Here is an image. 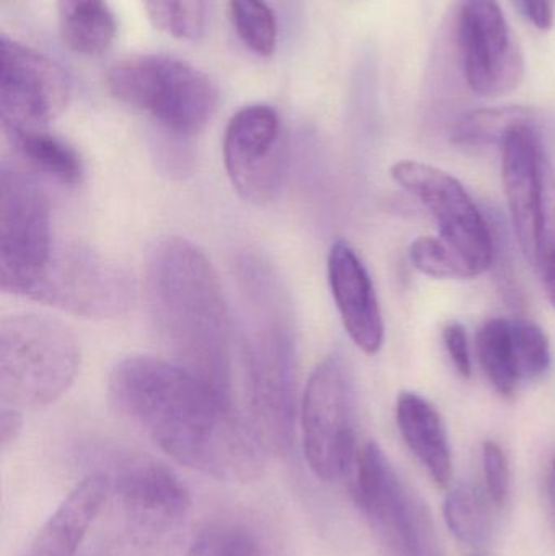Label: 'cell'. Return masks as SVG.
<instances>
[{
    "mask_svg": "<svg viewBox=\"0 0 555 556\" xmlns=\"http://www.w3.org/2000/svg\"><path fill=\"white\" fill-rule=\"evenodd\" d=\"M443 343L458 375L466 379L471 378V350H469L468 332L465 326L459 323H450L443 329Z\"/></svg>",
    "mask_w": 555,
    "mask_h": 556,
    "instance_id": "31",
    "label": "cell"
},
{
    "mask_svg": "<svg viewBox=\"0 0 555 556\" xmlns=\"http://www.w3.org/2000/svg\"><path fill=\"white\" fill-rule=\"evenodd\" d=\"M540 270L543 274L544 285H546L547 296L555 307V254L540 267Z\"/></svg>",
    "mask_w": 555,
    "mask_h": 556,
    "instance_id": "34",
    "label": "cell"
},
{
    "mask_svg": "<svg viewBox=\"0 0 555 556\" xmlns=\"http://www.w3.org/2000/svg\"><path fill=\"white\" fill-rule=\"evenodd\" d=\"M455 33L463 74L476 94L502 97L521 84L524 54L499 0H462Z\"/></svg>",
    "mask_w": 555,
    "mask_h": 556,
    "instance_id": "12",
    "label": "cell"
},
{
    "mask_svg": "<svg viewBox=\"0 0 555 556\" xmlns=\"http://www.w3.org/2000/svg\"><path fill=\"white\" fill-rule=\"evenodd\" d=\"M250 425L264 453L292 450L297 427V336L292 304L269 264L243 256L237 266Z\"/></svg>",
    "mask_w": 555,
    "mask_h": 556,
    "instance_id": "3",
    "label": "cell"
},
{
    "mask_svg": "<svg viewBox=\"0 0 555 556\" xmlns=\"http://www.w3.org/2000/svg\"><path fill=\"white\" fill-rule=\"evenodd\" d=\"M352 495L394 556H440L432 522L377 443L358 451Z\"/></svg>",
    "mask_w": 555,
    "mask_h": 556,
    "instance_id": "8",
    "label": "cell"
},
{
    "mask_svg": "<svg viewBox=\"0 0 555 556\" xmlns=\"http://www.w3.org/2000/svg\"><path fill=\"white\" fill-rule=\"evenodd\" d=\"M555 254V168L550 156L541 163V201L538 217V257L540 269Z\"/></svg>",
    "mask_w": 555,
    "mask_h": 556,
    "instance_id": "29",
    "label": "cell"
},
{
    "mask_svg": "<svg viewBox=\"0 0 555 556\" xmlns=\"http://www.w3.org/2000/svg\"><path fill=\"white\" fill-rule=\"evenodd\" d=\"M507 352L512 371L520 384L543 378L550 371V340L531 320L507 317Z\"/></svg>",
    "mask_w": 555,
    "mask_h": 556,
    "instance_id": "22",
    "label": "cell"
},
{
    "mask_svg": "<svg viewBox=\"0 0 555 556\" xmlns=\"http://www.w3.org/2000/svg\"><path fill=\"white\" fill-rule=\"evenodd\" d=\"M5 134L16 155L28 163L29 168L64 186L80 185L84 163L74 147L46 129Z\"/></svg>",
    "mask_w": 555,
    "mask_h": 556,
    "instance_id": "20",
    "label": "cell"
},
{
    "mask_svg": "<svg viewBox=\"0 0 555 556\" xmlns=\"http://www.w3.org/2000/svg\"><path fill=\"white\" fill-rule=\"evenodd\" d=\"M62 41L74 52L100 55L116 36V20L106 0H58Z\"/></svg>",
    "mask_w": 555,
    "mask_h": 556,
    "instance_id": "19",
    "label": "cell"
},
{
    "mask_svg": "<svg viewBox=\"0 0 555 556\" xmlns=\"http://www.w3.org/2000/svg\"><path fill=\"white\" fill-rule=\"evenodd\" d=\"M230 15L241 41L254 54L267 58L276 51L277 22L266 0H230Z\"/></svg>",
    "mask_w": 555,
    "mask_h": 556,
    "instance_id": "27",
    "label": "cell"
},
{
    "mask_svg": "<svg viewBox=\"0 0 555 556\" xmlns=\"http://www.w3.org/2000/svg\"><path fill=\"white\" fill-rule=\"evenodd\" d=\"M31 300L77 316L104 319L129 309L134 285L130 277L106 257L75 244H55Z\"/></svg>",
    "mask_w": 555,
    "mask_h": 556,
    "instance_id": "10",
    "label": "cell"
},
{
    "mask_svg": "<svg viewBox=\"0 0 555 556\" xmlns=\"http://www.w3.org/2000/svg\"><path fill=\"white\" fill-rule=\"evenodd\" d=\"M23 418L22 412L16 408L2 407L0 415V440H2V450H7L22 431Z\"/></svg>",
    "mask_w": 555,
    "mask_h": 556,
    "instance_id": "33",
    "label": "cell"
},
{
    "mask_svg": "<svg viewBox=\"0 0 555 556\" xmlns=\"http://www.w3.org/2000/svg\"><path fill=\"white\" fill-rule=\"evenodd\" d=\"M0 116L5 132L46 129L67 106L72 81L48 55L2 38Z\"/></svg>",
    "mask_w": 555,
    "mask_h": 556,
    "instance_id": "13",
    "label": "cell"
},
{
    "mask_svg": "<svg viewBox=\"0 0 555 556\" xmlns=\"http://www.w3.org/2000/svg\"><path fill=\"white\" fill-rule=\"evenodd\" d=\"M489 496L475 486L459 485L445 500L446 526L462 544L478 547L484 544L491 532V508Z\"/></svg>",
    "mask_w": 555,
    "mask_h": 556,
    "instance_id": "23",
    "label": "cell"
},
{
    "mask_svg": "<svg viewBox=\"0 0 555 556\" xmlns=\"http://www.w3.org/2000/svg\"><path fill=\"white\" fill-rule=\"evenodd\" d=\"M471 556H481V555H471Z\"/></svg>",
    "mask_w": 555,
    "mask_h": 556,
    "instance_id": "36",
    "label": "cell"
},
{
    "mask_svg": "<svg viewBox=\"0 0 555 556\" xmlns=\"http://www.w3.org/2000/svg\"><path fill=\"white\" fill-rule=\"evenodd\" d=\"M110 395L176 463L218 480L257 476L261 450L234 397L173 362L134 356L111 372Z\"/></svg>",
    "mask_w": 555,
    "mask_h": 556,
    "instance_id": "1",
    "label": "cell"
},
{
    "mask_svg": "<svg viewBox=\"0 0 555 556\" xmlns=\"http://www.w3.org/2000/svg\"><path fill=\"white\" fill-rule=\"evenodd\" d=\"M106 81L114 98L149 114L176 136L201 132L217 110L218 90L214 81L179 59H127L110 68Z\"/></svg>",
    "mask_w": 555,
    "mask_h": 556,
    "instance_id": "5",
    "label": "cell"
},
{
    "mask_svg": "<svg viewBox=\"0 0 555 556\" xmlns=\"http://www.w3.org/2000/svg\"><path fill=\"white\" fill-rule=\"evenodd\" d=\"M329 287L342 324L352 342L362 352H380L384 340V324L374 281L354 248L339 240L328 257Z\"/></svg>",
    "mask_w": 555,
    "mask_h": 556,
    "instance_id": "16",
    "label": "cell"
},
{
    "mask_svg": "<svg viewBox=\"0 0 555 556\" xmlns=\"http://www.w3.org/2000/svg\"><path fill=\"white\" fill-rule=\"evenodd\" d=\"M521 12L537 28L550 29L554 22V0H518Z\"/></svg>",
    "mask_w": 555,
    "mask_h": 556,
    "instance_id": "32",
    "label": "cell"
},
{
    "mask_svg": "<svg viewBox=\"0 0 555 556\" xmlns=\"http://www.w3.org/2000/svg\"><path fill=\"white\" fill-rule=\"evenodd\" d=\"M546 495L547 503H550L551 516H553L555 526V453L553 454V457H551L550 467H547Z\"/></svg>",
    "mask_w": 555,
    "mask_h": 556,
    "instance_id": "35",
    "label": "cell"
},
{
    "mask_svg": "<svg viewBox=\"0 0 555 556\" xmlns=\"http://www.w3.org/2000/svg\"><path fill=\"white\" fill-rule=\"evenodd\" d=\"M303 453L318 479L336 482L357 463L355 397L348 366L339 356L323 359L306 382L300 407Z\"/></svg>",
    "mask_w": 555,
    "mask_h": 556,
    "instance_id": "7",
    "label": "cell"
},
{
    "mask_svg": "<svg viewBox=\"0 0 555 556\" xmlns=\"http://www.w3.org/2000/svg\"><path fill=\"white\" fill-rule=\"evenodd\" d=\"M482 470L489 500L495 508H504L510 496V464L507 454L495 441L482 444Z\"/></svg>",
    "mask_w": 555,
    "mask_h": 556,
    "instance_id": "30",
    "label": "cell"
},
{
    "mask_svg": "<svg viewBox=\"0 0 555 556\" xmlns=\"http://www.w3.org/2000/svg\"><path fill=\"white\" fill-rule=\"evenodd\" d=\"M502 178L521 253L537 267L541 163L546 155L534 124L517 127L502 146Z\"/></svg>",
    "mask_w": 555,
    "mask_h": 556,
    "instance_id": "15",
    "label": "cell"
},
{
    "mask_svg": "<svg viewBox=\"0 0 555 556\" xmlns=\"http://www.w3.org/2000/svg\"><path fill=\"white\" fill-rule=\"evenodd\" d=\"M189 556H266L253 529L238 521L205 526L189 548Z\"/></svg>",
    "mask_w": 555,
    "mask_h": 556,
    "instance_id": "26",
    "label": "cell"
},
{
    "mask_svg": "<svg viewBox=\"0 0 555 556\" xmlns=\"http://www.w3.org/2000/svg\"><path fill=\"white\" fill-rule=\"evenodd\" d=\"M413 266L424 276L440 280H468L475 273L468 264L440 238H417L409 248Z\"/></svg>",
    "mask_w": 555,
    "mask_h": 556,
    "instance_id": "28",
    "label": "cell"
},
{
    "mask_svg": "<svg viewBox=\"0 0 555 556\" xmlns=\"http://www.w3.org/2000/svg\"><path fill=\"white\" fill-rule=\"evenodd\" d=\"M110 493L106 473L85 477L42 525L23 556H75Z\"/></svg>",
    "mask_w": 555,
    "mask_h": 556,
    "instance_id": "17",
    "label": "cell"
},
{
    "mask_svg": "<svg viewBox=\"0 0 555 556\" xmlns=\"http://www.w3.org/2000/svg\"><path fill=\"white\" fill-rule=\"evenodd\" d=\"M80 346L72 330L54 317L12 314L0 324L2 407L41 408L74 384Z\"/></svg>",
    "mask_w": 555,
    "mask_h": 556,
    "instance_id": "4",
    "label": "cell"
},
{
    "mask_svg": "<svg viewBox=\"0 0 555 556\" xmlns=\"http://www.w3.org/2000/svg\"><path fill=\"white\" fill-rule=\"evenodd\" d=\"M479 363L495 391L505 397L517 394L518 384L507 356V317L484 323L478 333Z\"/></svg>",
    "mask_w": 555,
    "mask_h": 556,
    "instance_id": "25",
    "label": "cell"
},
{
    "mask_svg": "<svg viewBox=\"0 0 555 556\" xmlns=\"http://www.w3.org/2000/svg\"><path fill=\"white\" fill-rule=\"evenodd\" d=\"M51 205L38 181L18 166L0 169V281L5 293L31 298L54 254Z\"/></svg>",
    "mask_w": 555,
    "mask_h": 556,
    "instance_id": "6",
    "label": "cell"
},
{
    "mask_svg": "<svg viewBox=\"0 0 555 556\" xmlns=\"http://www.w3.org/2000/svg\"><path fill=\"white\" fill-rule=\"evenodd\" d=\"M527 124H534L533 111L528 108H484L465 114L453 127L452 140L462 147H502L517 127Z\"/></svg>",
    "mask_w": 555,
    "mask_h": 556,
    "instance_id": "21",
    "label": "cell"
},
{
    "mask_svg": "<svg viewBox=\"0 0 555 556\" xmlns=\"http://www.w3.org/2000/svg\"><path fill=\"white\" fill-rule=\"evenodd\" d=\"M155 28L176 39L194 41L204 35L211 0H143Z\"/></svg>",
    "mask_w": 555,
    "mask_h": 556,
    "instance_id": "24",
    "label": "cell"
},
{
    "mask_svg": "<svg viewBox=\"0 0 555 556\" xmlns=\"http://www.w3.org/2000/svg\"><path fill=\"white\" fill-rule=\"evenodd\" d=\"M287 159L286 130L274 108L253 104L231 117L224 137L225 169L244 201H276L286 186Z\"/></svg>",
    "mask_w": 555,
    "mask_h": 556,
    "instance_id": "11",
    "label": "cell"
},
{
    "mask_svg": "<svg viewBox=\"0 0 555 556\" xmlns=\"http://www.w3.org/2000/svg\"><path fill=\"white\" fill-rule=\"evenodd\" d=\"M150 314L173 363L231 397V324L211 261L181 238L162 241L149 264Z\"/></svg>",
    "mask_w": 555,
    "mask_h": 556,
    "instance_id": "2",
    "label": "cell"
},
{
    "mask_svg": "<svg viewBox=\"0 0 555 556\" xmlns=\"http://www.w3.org/2000/svg\"><path fill=\"white\" fill-rule=\"evenodd\" d=\"M391 176L416 198L437 222L440 240L445 241L475 276L491 267L494 238L484 215L462 182L443 169L420 162H400Z\"/></svg>",
    "mask_w": 555,
    "mask_h": 556,
    "instance_id": "9",
    "label": "cell"
},
{
    "mask_svg": "<svg viewBox=\"0 0 555 556\" xmlns=\"http://www.w3.org/2000/svg\"><path fill=\"white\" fill-rule=\"evenodd\" d=\"M110 483L130 531L143 541L173 531L191 506L185 483L166 464L152 457L123 460Z\"/></svg>",
    "mask_w": 555,
    "mask_h": 556,
    "instance_id": "14",
    "label": "cell"
},
{
    "mask_svg": "<svg viewBox=\"0 0 555 556\" xmlns=\"http://www.w3.org/2000/svg\"><path fill=\"white\" fill-rule=\"evenodd\" d=\"M401 434L440 489L452 480V450L440 412L416 392H401L396 404Z\"/></svg>",
    "mask_w": 555,
    "mask_h": 556,
    "instance_id": "18",
    "label": "cell"
}]
</instances>
